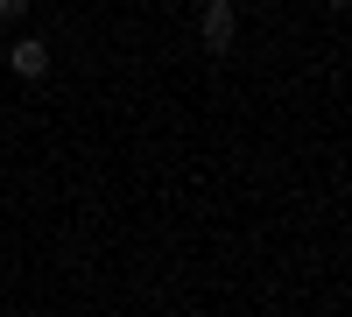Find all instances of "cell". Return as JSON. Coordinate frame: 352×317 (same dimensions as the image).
I'll use <instances>...</instances> for the list:
<instances>
[{
    "instance_id": "obj_3",
    "label": "cell",
    "mask_w": 352,
    "mask_h": 317,
    "mask_svg": "<svg viewBox=\"0 0 352 317\" xmlns=\"http://www.w3.org/2000/svg\"><path fill=\"white\" fill-rule=\"evenodd\" d=\"M0 21H28V0H0Z\"/></svg>"
},
{
    "instance_id": "obj_2",
    "label": "cell",
    "mask_w": 352,
    "mask_h": 317,
    "mask_svg": "<svg viewBox=\"0 0 352 317\" xmlns=\"http://www.w3.org/2000/svg\"><path fill=\"white\" fill-rule=\"evenodd\" d=\"M8 71L28 78V85L50 78V43H43V36H14V43H8Z\"/></svg>"
},
{
    "instance_id": "obj_4",
    "label": "cell",
    "mask_w": 352,
    "mask_h": 317,
    "mask_svg": "<svg viewBox=\"0 0 352 317\" xmlns=\"http://www.w3.org/2000/svg\"><path fill=\"white\" fill-rule=\"evenodd\" d=\"M324 8H345V0H324Z\"/></svg>"
},
{
    "instance_id": "obj_1",
    "label": "cell",
    "mask_w": 352,
    "mask_h": 317,
    "mask_svg": "<svg viewBox=\"0 0 352 317\" xmlns=\"http://www.w3.org/2000/svg\"><path fill=\"white\" fill-rule=\"evenodd\" d=\"M197 43L212 56H226L232 43H240V8H232V0H204L197 8Z\"/></svg>"
}]
</instances>
